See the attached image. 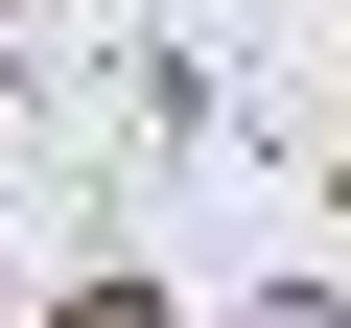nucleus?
Instances as JSON below:
<instances>
[{
    "mask_svg": "<svg viewBox=\"0 0 351 328\" xmlns=\"http://www.w3.org/2000/svg\"><path fill=\"white\" fill-rule=\"evenodd\" d=\"M71 328H164V281H71Z\"/></svg>",
    "mask_w": 351,
    "mask_h": 328,
    "instance_id": "1",
    "label": "nucleus"
}]
</instances>
